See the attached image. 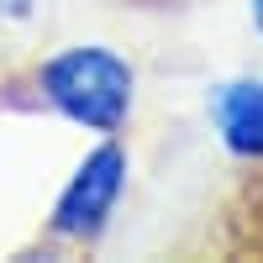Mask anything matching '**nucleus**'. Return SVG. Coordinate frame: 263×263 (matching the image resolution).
Masks as SVG:
<instances>
[{"mask_svg": "<svg viewBox=\"0 0 263 263\" xmlns=\"http://www.w3.org/2000/svg\"><path fill=\"white\" fill-rule=\"evenodd\" d=\"M37 90L48 105H58L63 116H74L95 132H121L132 111V69L126 58L105 48H69L53 53L48 63H37Z\"/></svg>", "mask_w": 263, "mask_h": 263, "instance_id": "1", "label": "nucleus"}, {"mask_svg": "<svg viewBox=\"0 0 263 263\" xmlns=\"http://www.w3.org/2000/svg\"><path fill=\"white\" fill-rule=\"evenodd\" d=\"M121 179H126V153L116 142L95 147L90 158L79 163V174L69 179V190L58 195L48 237H53V242H74V248L95 242V237L105 232V221H111V205L121 195Z\"/></svg>", "mask_w": 263, "mask_h": 263, "instance_id": "2", "label": "nucleus"}, {"mask_svg": "<svg viewBox=\"0 0 263 263\" xmlns=\"http://www.w3.org/2000/svg\"><path fill=\"white\" fill-rule=\"evenodd\" d=\"M216 121H221V137H227L232 153L263 163V79L221 84V95H216Z\"/></svg>", "mask_w": 263, "mask_h": 263, "instance_id": "3", "label": "nucleus"}, {"mask_svg": "<svg viewBox=\"0 0 263 263\" xmlns=\"http://www.w3.org/2000/svg\"><path fill=\"white\" fill-rule=\"evenodd\" d=\"M253 27L263 32V0H253Z\"/></svg>", "mask_w": 263, "mask_h": 263, "instance_id": "4", "label": "nucleus"}, {"mask_svg": "<svg viewBox=\"0 0 263 263\" xmlns=\"http://www.w3.org/2000/svg\"><path fill=\"white\" fill-rule=\"evenodd\" d=\"M126 6H179V0H126Z\"/></svg>", "mask_w": 263, "mask_h": 263, "instance_id": "5", "label": "nucleus"}]
</instances>
